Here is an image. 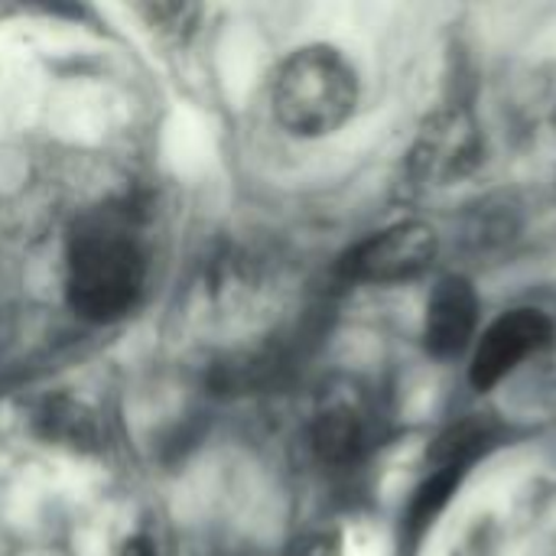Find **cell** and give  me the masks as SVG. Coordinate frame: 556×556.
<instances>
[{
  "label": "cell",
  "instance_id": "6da1fadb",
  "mask_svg": "<svg viewBox=\"0 0 556 556\" xmlns=\"http://www.w3.org/2000/svg\"><path fill=\"white\" fill-rule=\"evenodd\" d=\"M147 280V257L134 222L117 208L85 215L68 241L65 296L75 316L114 323L127 316Z\"/></svg>",
  "mask_w": 556,
  "mask_h": 556
},
{
  "label": "cell",
  "instance_id": "7a4b0ae2",
  "mask_svg": "<svg viewBox=\"0 0 556 556\" xmlns=\"http://www.w3.org/2000/svg\"><path fill=\"white\" fill-rule=\"evenodd\" d=\"M270 101L280 127L293 137H326L355 114L358 75L336 46H300L280 62Z\"/></svg>",
  "mask_w": 556,
  "mask_h": 556
},
{
  "label": "cell",
  "instance_id": "3957f363",
  "mask_svg": "<svg viewBox=\"0 0 556 556\" xmlns=\"http://www.w3.org/2000/svg\"><path fill=\"white\" fill-rule=\"evenodd\" d=\"M492 443L495 433L485 420H463L433 443L427 456V472L404 511V541L410 547H417L420 538L433 528V521L443 515L469 469L492 450Z\"/></svg>",
  "mask_w": 556,
  "mask_h": 556
},
{
  "label": "cell",
  "instance_id": "277c9868",
  "mask_svg": "<svg viewBox=\"0 0 556 556\" xmlns=\"http://www.w3.org/2000/svg\"><path fill=\"white\" fill-rule=\"evenodd\" d=\"M440 238L427 222H397L358 241L342 257V277L355 283H404L433 267Z\"/></svg>",
  "mask_w": 556,
  "mask_h": 556
},
{
  "label": "cell",
  "instance_id": "5b68a950",
  "mask_svg": "<svg viewBox=\"0 0 556 556\" xmlns=\"http://www.w3.org/2000/svg\"><path fill=\"white\" fill-rule=\"evenodd\" d=\"M554 339V323L541 309H508L479 339L469 365V381L476 391H492L505 381L525 358L547 349Z\"/></svg>",
  "mask_w": 556,
  "mask_h": 556
},
{
  "label": "cell",
  "instance_id": "8992f818",
  "mask_svg": "<svg viewBox=\"0 0 556 556\" xmlns=\"http://www.w3.org/2000/svg\"><path fill=\"white\" fill-rule=\"evenodd\" d=\"M479 329V296L476 287L450 274L437 280L430 300H427V316H424V345L433 358H459Z\"/></svg>",
  "mask_w": 556,
  "mask_h": 556
},
{
  "label": "cell",
  "instance_id": "52a82bcc",
  "mask_svg": "<svg viewBox=\"0 0 556 556\" xmlns=\"http://www.w3.org/2000/svg\"><path fill=\"white\" fill-rule=\"evenodd\" d=\"M313 450L329 466L358 463L368 450V417L355 401H332L313 420Z\"/></svg>",
  "mask_w": 556,
  "mask_h": 556
},
{
  "label": "cell",
  "instance_id": "ba28073f",
  "mask_svg": "<svg viewBox=\"0 0 556 556\" xmlns=\"http://www.w3.org/2000/svg\"><path fill=\"white\" fill-rule=\"evenodd\" d=\"M33 427L42 440L55 443V446H68L78 453H91L101 446V430L94 414L72 401V397H49L36 407Z\"/></svg>",
  "mask_w": 556,
  "mask_h": 556
},
{
  "label": "cell",
  "instance_id": "9c48e42d",
  "mask_svg": "<svg viewBox=\"0 0 556 556\" xmlns=\"http://www.w3.org/2000/svg\"><path fill=\"white\" fill-rule=\"evenodd\" d=\"M472 153V137L466 130H459L456 121H443V124H433L417 153H414V163L424 169V176H453V173H463V160Z\"/></svg>",
  "mask_w": 556,
  "mask_h": 556
},
{
  "label": "cell",
  "instance_id": "30bf717a",
  "mask_svg": "<svg viewBox=\"0 0 556 556\" xmlns=\"http://www.w3.org/2000/svg\"><path fill=\"white\" fill-rule=\"evenodd\" d=\"M140 10L163 33H182L199 16V7H189V3H153V7H140Z\"/></svg>",
  "mask_w": 556,
  "mask_h": 556
},
{
  "label": "cell",
  "instance_id": "8fae6325",
  "mask_svg": "<svg viewBox=\"0 0 556 556\" xmlns=\"http://www.w3.org/2000/svg\"><path fill=\"white\" fill-rule=\"evenodd\" d=\"M290 556H342V541L332 531H316V534L300 538L290 547Z\"/></svg>",
  "mask_w": 556,
  "mask_h": 556
},
{
  "label": "cell",
  "instance_id": "7c38bea8",
  "mask_svg": "<svg viewBox=\"0 0 556 556\" xmlns=\"http://www.w3.org/2000/svg\"><path fill=\"white\" fill-rule=\"evenodd\" d=\"M117 556H156V547H153L147 538H130V541L121 547V554Z\"/></svg>",
  "mask_w": 556,
  "mask_h": 556
}]
</instances>
